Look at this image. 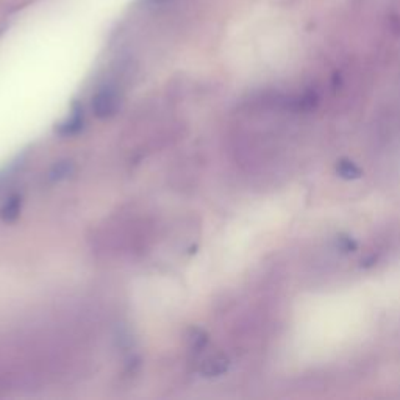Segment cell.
Segmentation results:
<instances>
[{
	"mask_svg": "<svg viewBox=\"0 0 400 400\" xmlns=\"http://www.w3.org/2000/svg\"><path fill=\"white\" fill-rule=\"evenodd\" d=\"M147 2H150V3H163V2H168V0H147Z\"/></svg>",
	"mask_w": 400,
	"mask_h": 400,
	"instance_id": "cell-4",
	"label": "cell"
},
{
	"mask_svg": "<svg viewBox=\"0 0 400 400\" xmlns=\"http://www.w3.org/2000/svg\"><path fill=\"white\" fill-rule=\"evenodd\" d=\"M92 107H94V112L98 118H107V116L113 114L119 107L118 92L114 89L105 88L96 96Z\"/></svg>",
	"mask_w": 400,
	"mask_h": 400,
	"instance_id": "cell-1",
	"label": "cell"
},
{
	"mask_svg": "<svg viewBox=\"0 0 400 400\" xmlns=\"http://www.w3.org/2000/svg\"><path fill=\"white\" fill-rule=\"evenodd\" d=\"M338 244H340V247L346 252H354L356 249V244L352 241V239L347 238V236H341L338 239Z\"/></svg>",
	"mask_w": 400,
	"mask_h": 400,
	"instance_id": "cell-3",
	"label": "cell"
},
{
	"mask_svg": "<svg viewBox=\"0 0 400 400\" xmlns=\"http://www.w3.org/2000/svg\"><path fill=\"white\" fill-rule=\"evenodd\" d=\"M336 172L340 174V177L346 178V180H354V178L361 177V169L355 163L349 162V159H341L336 164Z\"/></svg>",
	"mask_w": 400,
	"mask_h": 400,
	"instance_id": "cell-2",
	"label": "cell"
}]
</instances>
